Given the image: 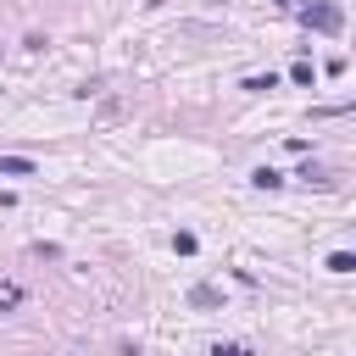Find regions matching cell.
<instances>
[{"label":"cell","instance_id":"cell-1","mask_svg":"<svg viewBox=\"0 0 356 356\" xmlns=\"http://www.w3.org/2000/svg\"><path fill=\"white\" fill-rule=\"evenodd\" d=\"M306 22H312L317 33H339V6H312Z\"/></svg>","mask_w":356,"mask_h":356},{"label":"cell","instance_id":"cell-2","mask_svg":"<svg viewBox=\"0 0 356 356\" xmlns=\"http://www.w3.org/2000/svg\"><path fill=\"white\" fill-rule=\"evenodd\" d=\"M0 172H6V178H28L33 161H28V156H0Z\"/></svg>","mask_w":356,"mask_h":356},{"label":"cell","instance_id":"cell-3","mask_svg":"<svg viewBox=\"0 0 356 356\" xmlns=\"http://www.w3.org/2000/svg\"><path fill=\"white\" fill-rule=\"evenodd\" d=\"M350 267H356L350 250H334V256H328V273H350Z\"/></svg>","mask_w":356,"mask_h":356},{"label":"cell","instance_id":"cell-4","mask_svg":"<svg viewBox=\"0 0 356 356\" xmlns=\"http://www.w3.org/2000/svg\"><path fill=\"white\" fill-rule=\"evenodd\" d=\"M256 184H261V189H278V184H284V178H278V172H273V167H256Z\"/></svg>","mask_w":356,"mask_h":356},{"label":"cell","instance_id":"cell-5","mask_svg":"<svg viewBox=\"0 0 356 356\" xmlns=\"http://www.w3.org/2000/svg\"><path fill=\"white\" fill-rule=\"evenodd\" d=\"M217 356H250L245 345H217Z\"/></svg>","mask_w":356,"mask_h":356},{"label":"cell","instance_id":"cell-6","mask_svg":"<svg viewBox=\"0 0 356 356\" xmlns=\"http://www.w3.org/2000/svg\"><path fill=\"white\" fill-rule=\"evenodd\" d=\"M284 6H306V0H284Z\"/></svg>","mask_w":356,"mask_h":356}]
</instances>
